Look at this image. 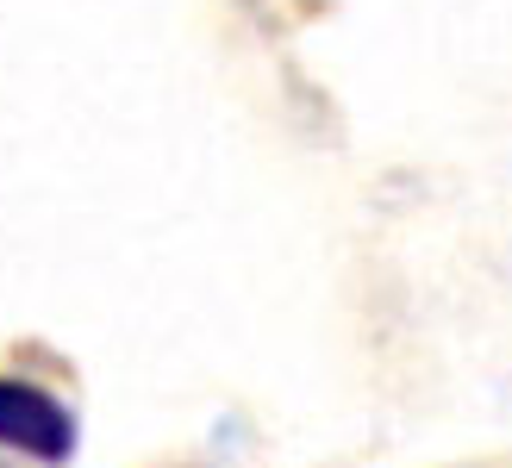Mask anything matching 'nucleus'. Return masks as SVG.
<instances>
[{
	"label": "nucleus",
	"instance_id": "obj_1",
	"mask_svg": "<svg viewBox=\"0 0 512 468\" xmlns=\"http://www.w3.org/2000/svg\"><path fill=\"white\" fill-rule=\"evenodd\" d=\"M82 444L75 412L50 394V387L25 381V375H0V450H19L44 468H63Z\"/></svg>",
	"mask_w": 512,
	"mask_h": 468
}]
</instances>
